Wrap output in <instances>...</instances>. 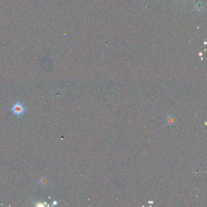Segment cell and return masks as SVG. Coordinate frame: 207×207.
<instances>
[{"label":"cell","mask_w":207,"mask_h":207,"mask_svg":"<svg viewBox=\"0 0 207 207\" xmlns=\"http://www.w3.org/2000/svg\"><path fill=\"white\" fill-rule=\"evenodd\" d=\"M12 111L14 114L17 115H20L24 112V108L21 104L17 103V104L13 106V107L12 108Z\"/></svg>","instance_id":"6da1fadb"},{"label":"cell","mask_w":207,"mask_h":207,"mask_svg":"<svg viewBox=\"0 0 207 207\" xmlns=\"http://www.w3.org/2000/svg\"><path fill=\"white\" fill-rule=\"evenodd\" d=\"M176 122V119L174 115H168L165 119V123L168 126H171L175 124Z\"/></svg>","instance_id":"7a4b0ae2"}]
</instances>
